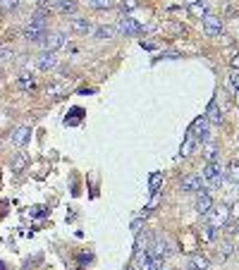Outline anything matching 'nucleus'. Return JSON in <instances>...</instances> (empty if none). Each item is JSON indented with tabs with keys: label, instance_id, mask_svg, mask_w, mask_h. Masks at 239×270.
I'll use <instances>...</instances> for the list:
<instances>
[{
	"label": "nucleus",
	"instance_id": "f257e3e1",
	"mask_svg": "<svg viewBox=\"0 0 239 270\" xmlns=\"http://www.w3.org/2000/svg\"><path fill=\"white\" fill-rule=\"evenodd\" d=\"M24 36H27V41H31V43L43 41V38H46V14L36 12L34 17H31V22L27 24V29H24Z\"/></svg>",
	"mask_w": 239,
	"mask_h": 270
},
{
	"label": "nucleus",
	"instance_id": "f03ea898",
	"mask_svg": "<svg viewBox=\"0 0 239 270\" xmlns=\"http://www.w3.org/2000/svg\"><path fill=\"white\" fill-rule=\"evenodd\" d=\"M227 218H230V208H227L225 203H220V206H211V210L206 213L208 227H213V229H220V227H223V225L227 222Z\"/></svg>",
	"mask_w": 239,
	"mask_h": 270
},
{
	"label": "nucleus",
	"instance_id": "7ed1b4c3",
	"mask_svg": "<svg viewBox=\"0 0 239 270\" xmlns=\"http://www.w3.org/2000/svg\"><path fill=\"white\" fill-rule=\"evenodd\" d=\"M201 180L206 182V184H211V187H220L223 184V180H225V172H223V167H220V163H208L204 170V175H201Z\"/></svg>",
	"mask_w": 239,
	"mask_h": 270
},
{
	"label": "nucleus",
	"instance_id": "20e7f679",
	"mask_svg": "<svg viewBox=\"0 0 239 270\" xmlns=\"http://www.w3.org/2000/svg\"><path fill=\"white\" fill-rule=\"evenodd\" d=\"M172 251H170V244L165 242V239H156L153 242V246H151L149 251V256L153 258V261H163V258H168Z\"/></svg>",
	"mask_w": 239,
	"mask_h": 270
},
{
	"label": "nucleus",
	"instance_id": "39448f33",
	"mask_svg": "<svg viewBox=\"0 0 239 270\" xmlns=\"http://www.w3.org/2000/svg\"><path fill=\"white\" fill-rule=\"evenodd\" d=\"M117 31L124 36H137L139 31H141V24H139L134 17H122L120 24H117Z\"/></svg>",
	"mask_w": 239,
	"mask_h": 270
},
{
	"label": "nucleus",
	"instance_id": "423d86ee",
	"mask_svg": "<svg viewBox=\"0 0 239 270\" xmlns=\"http://www.w3.org/2000/svg\"><path fill=\"white\" fill-rule=\"evenodd\" d=\"M65 34L62 31H53V34H46V38H43V46H46L48 53H55L58 48H62L65 46Z\"/></svg>",
	"mask_w": 239,
	"mask_h": 270
},
{
	"label": "nucleus",
	"instance_id": "0eeeda50",
	"mask_svg": "<svg viewBox=\"0 0 239 270\" xmlns=\"http://www.w3.org/2000/svg\"><path fill=\"white\" fill-rule=\"evenodd\" d=\"M204 31H206V36H220V31H223V22H220V17H215V14H206L204 17Z\"/></svg>",
	"mask_w": 239,
	"mask_h": 270
},
{
	"label": "nucleus",
	"instance_id": "6e6552de",
	"mask_svg": "<svg viewBox=\"0 0 239 270\" xmlns=\"http://www.w3.org/2000/svg\"><path fill=\"white\" fill-rule=\"evenodd\" d=\"M191 137L198 139V141H208V120L206 118H198L196 122H194V127H191Z\"/></svg>",
	"mask_w": 239,
	"mask_h": 270
},
{
	"label": "nucleus",
	"instance_id": "1a4fd4ad",
	"mask_svg": "<svg viewBox=\"0 0 239 270\" xmlns=\"http://www.w3.org/2000/svg\"><path fill=\"white\" fill-rule=\"evenodd\" d=\"M201 187H204L201 175H187L185 180H182V191H189V194H194V191H201Z\"/></svg>",
	"mask_w": 239,
	"mask_h": 270
},
{
	"label": "nucleus",
	"instance_id": "9d476101",
	"mask_svg": "<svg viewBox=\"0 0 239 270\" xmlns=\"http://www.w3.org/2000/svg\"><path fill=\"white\" fill-rule=\"evenodd\" d=\"M36 65H39V69L48 72V69H55V67H58V57H55V53H48V50H43L41 55L36 57Z\"/></svg>",
	"mask_w": 239,
	"mask_h": 270
},
{
	"label": "nucleus",
	"instance_id": "9b49d317",
	"mask_svg": "<svg viewBox=\"0 0 239 270\" xmlns=\"http://www.w3.org/2000/svg\"><path fill=\"white\" fill-rule=\"evenodd\" d=\"M29 137H31V129H29V127H20V129H14V134H12V144L22 148V146L29 144Z\"/></svg>",
	"mask_w": 239,
	"mask_h": 270
},
{
	"label": "nucleus",
	"instance_id": "f8f14e48",
	"mask_svg": "<svg viewBox=\"0 0 239 270\" xmlns=\"http://www.w3.org/2000/svg\"><path fill=\"white\" fill-rule=\"evenodd\" d=\"M208 122H213V125H220V120H223V115H220V108H218V101H211L208 103V110H206L204 115Z\"/></svg>",
	"mask_w": 239,
	"mask_h": 270
},
{
	"label": "nucleus",
	"instance_id": "ddd939ff",
	"mask_svg": "<svg viewBox=\"0 0 239 270\" xmlns=\"http://www.w3.org/2000/svg\"><path fill=\"white\" fill-rule=\"evenodd\" d=\"M53 7L58 10V12H62V14H75L77 12V3H75V0H55Z\"/></svg>",
	"mask_w": 239,
	"mask_h": 270
},
{
	"label": "nucleus",
	"instance_id": "4468645a",
	"mask_svg": "<svg viewBox=\"0 0 239 270\" xmlns=\"http://www.w3.org/2000/svg\"><path fill=\"white\" fill-rule=\"evenodd\" d=\"M211 206H213V201H211V194H206V191H201L198 194V199H196V210L198 213H208L211 210Z\"/></svg>",
	"mask_w": 239,
	"mask_h": 270
},
{
	"label": "nucleus",
	"instance_id": "2eb2a0df",
	"mask_svg": "<svg viewBox=\"0 0 239 270\" xmlns=\"http://www.w3.org/2000/svg\"><path fill=\"white\" fill-rule=\"evenodd\" d=\"M189 12L194 14V17H201V20H204L206 14H208V5H206L204 0H198V3H191V5H189Z\"/></svg>",
	"mask_w": 239,
	"mask_h": 270
},
{
	"label": "nucleus",
	"instance_id": "dca6fc26",
	"mask_svg": "<svg viewBox=\"0 0 239 270\" xmlns=\"http://www.w3.org/2000/svg\"><path fill=\"white\" fill-rule=\"evenodd\" d=\"M204 156L208 163H213L215 160V156H218V146L213 144V141H208V144H204Z\"/></svg>",
	"mask_w": 239,
	"mask_h": 270
},
{
	"label": "nucleus",
	"instance_id": "f3484780",
	"mask_svg": "<svg viewBox=\"0 0 239 270\" xmlns=\"http://www.w3.org/2000/svg\"><path fill=\"white\" fill-rule=\"evenodd\" d=\"M72 29H75L77 34H89L91 31V24L86 20H75L72 22Z\"/></svg>",
	"mask_w": 239,
	"mask_h": 270
},
{
	"label": "nucleus",
	"instance_id": "a211bd4d",
	"mask_svg": "<svg viewBox=\"0 0 239 270\" xmlns=\"http://www.w3.org/2000/svg\"><path fill=\"white\" fill-rule=\"evenodd\" d=\"M17 84H20V89H34V76L27 74V72H22Z\"/></svg>",
	"mask_w": 239,
	"mask_h": 270
},
{
	"label": "nucleus",
	"instance_id": "6ab92c4d",
	"mask_svg": "<svg viewBox=\"0 0 239 270\" xmlns=\"http://www.w3.org/2000/svg\"><path fill=\"white\" fill-rule=\"evenodd\" d=\"M194 146H196V139H194V137L189 134V137L185 139V144H182V151H179V153H182V158H187V156H189V153L194 151Z\"/></svg>",
	"mask_w": 239,
	"mask_h": 270
},
{
	"label": "nucleus",
	"instance_id": "aec40b11",
	"mask_svg": "<svg viewBox=\"0 0 239 270\" xmlns=\"http://www.w3.org/2000/svg\"><path fill=\"white\" fill-rule=\"evenodd\" d=\"M160 182H163V175H160V172H153V175H151V182H149L151 194H158V189H160Z\"/></svg>",
	"mask_w": 239,
	"mask_h": 270
},
{
	"label": "nucleus",
	"instance_id": "412c9836",
	"mask_svg": "<svg viewBox=\"0 0 239 270\" xmlns=\"http://www.w3.org/2000/svg\"><path fill=\"white\" fill-rule=\"evenodd\" d=\"M89 5L94 10H110V7L115 5V0H89Z\"/></svg>",
	"mask_w": 239,
	"mask_h": 270
},
{
	"label": "nucleus",
	"instance_id": "4be33fe9",
	"mask_svg": "<svg viewBox=\"0 0 239 270\" xmlns=\"http://www.w3.org/2000/svg\"><path fill=\"white\" fill-rule=\"evenodd\" d=\"M191 270H208V258L194 256V261H191Z\"/></svg>",
	"mask_w": 239,
	"mask_h": 270
},
{
	"label": "nucleus",
	"instance_id": "5701e85b",
	"mask_svg": "<svg viewBox=\"0 0 239 270\" xmlns=\"http://www.w3.org/2000/svg\"><path fill=\"white\" fill-rule=\"evenodd\" d=\"M227 177L239 182V160H232V163H230V167H227Z\"/></svg>",
	"mask_w": 239,
	"mask_h": 270
},
{
	"label": "nucleus",
	"instance_id": "b1692460",
	"mask_svg": "<svg viewBox=\"0 0 239 270\" xmlns=\"http://www.w3.org/2000/svg\"><path fill=\"white\" fill-rule=\"evenodd\" d=\"M96 36H98V38H113V36H115V29L113 27H101V29H96Z\"/></svg>",
	"mask_w": 239,
	"mask_h": 270
},
{
	"label": "nucleus",
	"instance_id": "393cba45",
	"mask_svg": "<svg viewBox=\"0 0 239 270\" xmlns=\"http://www.w3.org/2000/svg\"><path fill=\"white\" fill-rule=\"evenodd\" d=\"M24 165H27V156H17V158L12 160V170H14V172H22Z\"/></svg>",
	"mask_w": 239,
	"mask_h": 270
},
{
	"label": "nucleus",
	"instance_id": "a878e982",
	"mask_svg": "<svg viewBox=\"0 0 239 270\" xmlns=\"http://www.w3.org/2000/svg\"><path fill=\"white\" fill-rule=\"evenodd\" d=\"M230 89H232L234 93L239 91V72H232V74H230Z\"/></svg>",
	"mask_w": 239,
	"mask_h": 270
},
{
	"label": "nucleus",
	"instance_id": "bb28decb",
	"mask_svg": "<svg viewBox=\"0 0 239 270\" xmlns=\"http://www.w3.org/2000/svg\"><path fill=\"white\" fill-rule=\"evenodd\" d=\"M230 256H232V244L225 242V244H223V254H220V261H225V258H230Z\"/></svg>",
	"mask_w": 239,
	"mask_h": 270
},
{
	"label": "nucleus",
	"instance_id": "cd10ccee",
	"mask_svg": "<svg viewBox=\"0 0 239 270\" xmlns=\"http://www.w3.org/2000/svg\"><path fill=\"white\" fill-rule=\"evenodd\" d=\"M137 10V0H122V12H132Z\"/></svg>",
	"mask_w": 239,
	"mask_h": 270
},
{
	"label": "nucleus",
	"instance_id": "c85d7f7f",
	"mask_svg": "<svg viewBox=\"0 0 239 270\" xmlns=\"http://www.w3.org/2000/svg\"><path fill=\"white\" fill-rule=\"evenodd\" d=\"M7 60H12V50H0V63H7Z\"/></svg>",
	"mask_w": 239,
	"mask_h": 270
},
{
	"label": "nucleus",
	"instance_id": "c756f323",
	"mask_svg": "<svg viewBox=\"0 0 239 270\" xmlns=\"http://www.w3.org/2000/svg\"><path fill=\"white\" fill-rule=\"evenodd\" d=\"M230 67H232V72H239V53H234L232 60H230Z\"/></svg>",
	"mask_w": 239,
	"mask_h": 270
},
{
	"label": "nucleus",
	"instance_id": "7c9ffc66",
	"mask_svg": "<svg viewBox=\"0 0 239 270\" xmlns=\"http://www.w3.org/2000/svg\"><path fill=\"white\" fill-rule=\"evenodd\" d=\"M149 270H163V261H153V258H151Z\"/></svg>",
	"mask_w": 239,
	"mask_h": 270
},
{
	"label": "nucleus",
	"instance_id": "2f4dec72",
	"mask_svg": "<svg viewBox=\"0 0 239 270\" xmlns=\"http://www.w3.org/2000/svg\"><path fill=\"white\" fill-rule=\"evenodd\" d=\"M3 3V7H7V10H14L17 7V0H0Z\"/></svg>",
	"mask_w": 239,
	"mask_h": 270
},
{
	"label": "nucleus",
	"instance_id": "473e14b6",
	"mask_svg": "<svg viewBox=\"0 0 239 270\" xmlns=\"http://www.w3.org/2000/svg\"><path fill=\"white\" fill-rule=\"evenodd\" d=\"M230 215H232V218H239V201L230 206Z\"/></svg>",
	"mask_w": 239,
	"mask_h": 270
},
{
	"label": "nucleus",
	"instance_id": "72a5a7b5",
	"mask_svg": "<svg viewBox=\"0 0 239 270\" xmlns=\"http://www.w3.org/2000/svg\"><path fill=\"white\" fill-rule=\"evenodd\" d=\"M213 237H215V235H213V227H206L204 229V239H206V242H211Z\"/></svg>",
	"mask_w": 239,
	"mask_h": 270
},
{
	"label": "nucleus",
	"instance_id": "f704fd0d",
	"mask_svg": "<svg viewBox=\"0 0 239 270\" xmlns=\"http://www.w3.org/2000/svg\"><path fill=\"white\" fill-rule=\"evenodd\" d=\"M139 227H141V220H134V222H132V229H134V232H139Z\"/></svg>",
	"mask_w": 239,
	"mask_h": 270
},
{
	"label": "nucleus",
	"instance_id": "c9c22d12",
	"mask_svg": "<svg viewBox=\"0 0 239 270\" xmlns=\"http://www.w3.org/2000/svg\"><path fill=\"white\" fill-rule=\"evenodd\" d=\"M234 101H237V105H239V91H237V98H234Z\"/></svg>",
	"mask_w": 239,
	"mask_h": 270
},
{
	"label": "nucleus",
	"instance_id": "e433bc0d",
	"mask_svg": "<svg viewBox=\"0 0 239 270\" xmlns=\"http://www.w3.org/2000/svg\"><path fill=\"white\" fill-rule=\"evenodd\" d=\"M187 3H189V5H191V3H198V0H187Z\"/></svg>",
	"mask_w": 239,
	"mask_h": 270
}]
</instances>
